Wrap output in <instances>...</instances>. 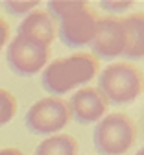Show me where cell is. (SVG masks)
<instances>
[{"label":"cell","mask_w":144,"mask_h":155,"mask_svg":"<svg viewBox=\"0 0 144 155\" xmlns=\"http://www.w3.org/2000/svg\"><path fill=\"white\" fill-rule=\"evenodd\" d=\"M0 155H26V153L17 148H4V150H0Z\"/></svg>","instance_id":"obj_16"},{"label":"cell","mask_w":144,"mask_h":155,"mask_svg":"<svg viewBox=\"0 0 144 155\" xmlns=\"http://www.w3.org/2000/svg\"><path fill=\"white\" fill-rule=\"evenodd\" d=\"M69 107H70V114L79 124L89 126V124H98L105 116L109 109V102L100 92L98 87H83L72 94Z\"/></svg>","instance_id":"obj_8"},{"label":"cell","mask_w":144,"mask_h":155,"mask_svg":"<svg viewBox=\"0 0 144 155\" xmlns=\"http://www.w3.org/2000/svg\"><path fill=\"white\" fill-rule=\"evenodd\" d=\"M102 8H105L107 11H115V13H122V11H126L129 8H133V2L129 0H124V2H109V0H104V2H100Z\"/></svg>","instance_id":"obj_14"},{"label":"cell","mask_w":144,"mask_h":155,"mask_svg":"<svg viewBox=\"0 0 144 155\" xmlns=\"http://www.w3.org/2000/svg\"><path fill=\"white\" fill-rule=\"evenodd\" d=\"M135 155H144V148H140V150H139V151H137Z\"/></svg>","instance_id":"obj_17"},{"label":"cell","mask_w":144,"mask_h":155,"mask_svg":"<svg viewBox=\"0 0 144 155\" xmlns=\"http://www.w3.org/2000/svg\"><path fill=\"white\" fill-rule=\"evenodd\" d=\"M72 114L69 102L57 96L37 100L26 113V127L33 135H57L70 122Z\"/></svg>","instance_id":"obj_6"},{"label":"cell","mask_w":144,"mask_h":155,"mask_svg":"<svg viewBox=\"0 0 144 155\" xmlns=\"http://www.w3.org/2000/svg\"><path fill=\"white\" fill-rule=\"evenodd\" d=\"M17 109H18V104L15 94H11L6 89H0V126L8 124L17 114Z\"/></svg>","instance_id":"obj_12"},{"label":"cell","mask_w":144,"mask_h":155,"mask_svg":"<svg viewBox=\"0 0 144 155\" xmlns=\"http://www.w3.org/2000/svg\"><path fill=\"white\" fill-rule=\"evenodd\" d=\"M98 89L109 104L128 105L144 92V74L131 63H111L102 68L98 76Z\"/></svg>","instance_id":"obj_3"},{"label":"cell","mask_w":144,"mask_h":155,"mask_svg":"<svg viewBox=\"0 0 144 155\" xmlns=\"http://www.w3.org/2000/svg\"><path fill=\"white\" fill-rule=\"evenodd\" d=\"M78 140L72 135L57 133L45 139L37 148L35 155H78Z\"/></svg>","instance_id":"obj_11"},{"label":"cell","mask_w":144,"mask_h":155,"mask_svg":"<svg viewBox=\"0 0 144 155\" xmlns=\"http://www.w3.org/2000/svg\"><path fill=\"white\" fill-rule=\"evenodd\" d=\"M100 72L98 59L89 52H76L50 61L41 76V83L52 96H63L76 87L92 81Z\"/></svg>","instance_id":"obj_2"},{"label":"cell","mask_w":144,"mask_h":155,"mask_svg":"<svg viewBox=\"0 0 144 155\" xmlns=\"http://www.w3.org/2000/svg\"><path fill=\"white\" fill-rule=\"evenodd\" d=\"M92 55L100 59H115L124 55L126 50V28L118 17H104L98 21V30L91 43Z\"/></svg>","instance_id":"obj_7"},{"label":"cell","mask_w":144,"mask_h":155,"mask_svg":"<svg viewBox=\"0 0 144 155\" xmlns=\"http://www.w3.org/2000/svg\"><path fill=\"white\" fill-rule=\"evenodd\" d=\"M126 28V50L128 59H144V11H135L122 18Z\"/></svg>","instance_id":"obj_10"},{"label":"cell","mask_w":144,"mask_h":155,"mask_svg":"<svg viewBox=\"0 0 144 155\" xmlns=\"http://www.w3.org/2000/svg\"><path fill=\"white\" fill-rule=\"evenodd\" d=\"M55 31H57V22L54 21V17L46 9L30 11L22 18V22L18 24V30H17V33L33 37V39H37V41L45 43L48 46L54 43Z\"/></svg>","instance_id":"obj_9"},{"label":"cell","mask_w":144,"mask_h":155,"mask_svg":"<svg viewBox=\"0 0 144 155\" xmlns=\"http://www.w3.org/2000/svg\"><path fill=\"white\" fill-rule=\"evenodd\" d=\"M50 59V46L33 37L17 33L6 50V61L17 76L30 78L45 70Z\"/></svg>","instance_id":"obj_5"},{"label":"cell","mask_w":144,"mask_h":155,"mask_svg":"<svg viewBox=\"0 0 144 155\" xmlns=\"http://www.w3.org/2000/svg\"><path fill=\"white\" fill-rule=\"evenodd\" d=\"M4 6L8 8V11L15 15H28L37 8V2H15V0H11V2H4Z\"/></svg>","instance_id":"obj_13"},{"label":"cell","mask_w":144,"mask_h":155,"mask_svg":"<svg viewBox=\"0 0 144 155\" xmlns=\"http://www.w3.org/2000/svg\"><path fill=\"white\" fill-rule=\"evenodd\" d=\"M100 155H126L137 142V124L126 113H111L102 118L92 135Z\"/></svg>","instance_id":"obj_4"},{"label":"cell","mask_w":144,"mask_h":155,"mask_svg":"<svg viewBox=\"0 0 144 155\" xmlns=\"http://www.w3.org/2000/svg\"><path fill=\"white\" fill-rule=\"evenodd\" d=\"M8 41H9V24L6 22V18L0 17V52H2Z\"/></svg>","instance_id":"obj_15"},{"label":"cell","mask_w":144,"mask_h":155,"mask_svg":"<svg viewBox=\"0 0 144 155\" xmlns=\"http://www.w3.org/2000/svg\"><path fill=\"white\" fill-rule=\"evenodd\" d=\"M57 22V35L69 48L91 45L98 30L100 17L87 2L81 0H52L46 9Z\"/></svg>","instance_id":"obj_1"}]
</instances>
